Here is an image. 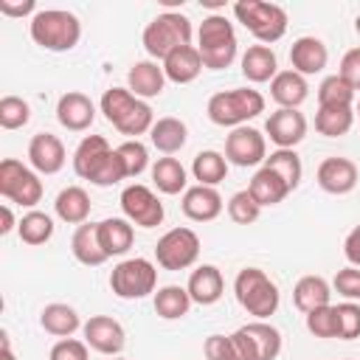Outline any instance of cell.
Here are the masks:
<instances>
[{"instance_id":"1","label":"cell","mask_w":360,"mask_h":360,"mask_svg":"<svg viewBox=\"0 0 360 360\" xmlns=\"http://www.w3.org/2000/svg\"><path fill=\"white\" fill-rule=\"evenodd\" d=\"M73 172L82 180H90L93 186H115L121 180H127L124 174V163L118 158V152L107 143L104 135H84L82 143L73 152Z\"/></svg>"},{"instance_id":"2","label":"cell","mask_w":360,"mask_h":360,"mask_svg":"<svg viewBox=\"0 0 360 360\" xmlns=\"http://www.w3.org/2000/svg\"><path fill=\"white\" fill-rule=\"evenodd\" d=\"M98 110L104 112V118L121 135H129V141H138V135L149 132L152 124H155L152 107L143 98L132 96L127 87H110V90H104V96L98 101Z\"/></svg>"},{"instance_id":"3","label":"cell","mask_w":360,"mask_h":360,"mask_svg":"<svg viewBox=\"0 0 360 360\" xmlns=\"http://www.w3.org/2000/svg\"><path fill=\"white\" fill-rule=\"evenodd\" d=\"M28 31H31V39L45 48V51H53V53H65V51H73L82 39V22L73 11H65V8H39L31 22H28Z\"/></svg>"},{"instance_id":"4","label":"cell","mask_w":360,"mask_h":360,"mask_svg":"<svg viewBox=\"0 0 360 360\" xmlns=\"http://www.w3.org/2000/svg\"><path fill=\"white\" fill-rule=\"evenodd\" d=\"M197 51L208 70L231 68L239 51L233 22L225 14H208L197 28Z\"/></svg>"},{"instance_id":"5","label":"cell","mask_w":360,"mask_h":360,"mask_svg":"<svg viewBox=\"0 0 360 360\" xmlns=\"http://www.w3.org/2000/svg\"><path fill=\"white\" fill-rule=\"evenodd\" d=\"M233 295H236L239 307L248 315H253L256 321H267L270 315H276V309L281 304V292H278L276 281L259 267H242L236 273Z\"/></svg>"},{"instance_id":"6","label":"cell","mask_w":360,"mask_h":360,"mask_svg":"<svg viewBox=\"0 0 360 360\" xmlns=\"http://www.w3.org/2000/svg\"><path fill=\"white\" fill-rule=\"evenodd\" d=\"M208 121L217 127H245L250 118L264 112V96L253 87H233V90H219L208 98Z\"/></svg>"},{"instance_id":"7","label":"cell","mask_w":360,"mask_h":360,"mask_svg":"<svg viewBox=\"0 0 360 360\" xmlns=\"http://www.w3.org/2000/svg\"><path fill=\"white\" fill-rule=\"evenodd\" d=\"M191 37H194V28H191V20L180 11H163L158 14L141 34V42L146 48V53L158 62H163L172 51L183 48V45H191Z\"/></svg>"},{"instance_id":"8","label":"cell","mask_w":360,"mask_h":360,"mask_svg":"<svg viewBox=\"0 0 360 360\" xmlns=\"http://www.w3.org/2000/svg\"><path fill=\"white\" fill-rule=\"evenodd\" d=\"M233 17L242 22L259 45H273L287 34V11L276 3L264 0H236L233 3Z\"/></svg>"},{"instance_id":"9","label":"cell","mask_w":360,"mask_h":360,"mask_svg":"<svg viewBox=\"0 0 360 360\" xmlns=\"http://www.w3.org/2000/svg\"><path fill=\"white\" fill-rule=\"evenodd\" d=\"M155 287H158V267L143 256L124 259L110 273V290L124 301L146 298L149 292H155Z\"/></svg>"},{"instance_id":"10","label":"cell","mask_w":360,"mask_h":360,"mask_svg":"<svg viewBox=\"0 0 360 360\" xmlns=\"http://www.w3.org/2000/svg\"><path fill=\"white\" fill-rule=\"evenodd\" d=\"M42 180L34 169H28L25 163L14 160V158H6L0 160V194L8 200V202H17L22 208H31L42 200Z\"/></svg>"},{"instance_id":"11","label":"cell","mask_w":360,"mask_h":360,"mask_svg":"<svg viewBox=\"0 0 360 360\" xmlns=\"http://www.w3.org/2000/svg\"><path fill=\"white\" fill-rule=\"evenodd\" d=\"M239 360H276L281 352V332L267 321H250L231 335Z\"/></svg>"},{"instance_id":"12","label":"cell","mask_w":360,"mask_h":360,"mask_svg":"<svg viewBox=\"0 0 360 360\" xmlns=\"http://www.w3.org/2000/svg\"><path fill=\"white\" fill-rule=\"evenodd\" d=\"M200 259V236L191 228H172L155 245V262L163 270H188Z\"/></svg>"},{"instance_id":"13","label":"cell","mask_w":360,"mask_h":360,"mask_svg":"<svg viewBox=\"0 0 360 360\" xmlns=\"http://www.w3.org/2000/svg\"><path fill=\"white\" fill-rule=\"evenodd\" d=\"M121 211H124V217L132 222V225H138V228H158L160 222H163V217H166V211H163V202L158 200V194L149 188V186H143V183H132V186H127L124 191H121Z\"/></svg>"},{"instance_id":"14","label":"cell","mask_w":360,"mask_h":360,"mask_svg":"<svg viewBox=\"0 0 360 360\" xmlns=\"http://www.w3.org/2000/svg\"><path fill=\"white\" fill-rule=\"evenodd\" d=\"M225 160L233 166H264L267 160V135H262L256 127H236L225 138Z\"/></svg>"},{"instance_id":"15","label":"cell","mask_w":360,"mask_h":360,"mask_svg":"<svg viewBox=\"0 0 360 360\" xmlns=\"http://www.w3.org/2000/svg\"><path fill=\"white\" fill-rule=\"evenodd\" d=\"M82 332H84V343L93 352L107 354V357H118L124 352V346H127L124 326L115 318H110V315H93V318H87L84 326H82Z\"/></svg>"},{"instance_id":"16","label":"cell","mask_w":360,"mask_h":360,"mask_svg":"<svg viewBox=\"0 0 360 360\" xmlns=\"http://www.w3.org/2000/svg\"><path fill=\"white\" fill-rule=\"evenodd\" d=\"M264 132H267V138H270L278 149H295V146L304 141V135H307V118H304V112H298V110L278 107L276 112L267 115Z\"/></svg>"},{"instance_id":"17","label":"cell","mask_w":360,"mask_h":360,"mask_svg":"<svg viewBox=\"0 0 360 360\" xmlns=\"http://www.w3.org/2000/svg\"><path fill=\"white\" fill-rule=\"evenodd\" d=\"M315 180H318V186H321L326 194L343 197V194L354 191V186H357V180H360V172H357L354 160L335 155V158H326V160L318 163Z\"/></svg>"},{"instance_id":"18","label":"cell","mask_w":360,"mask_h":360,"mask_svg":"<svg viewBox=\"0 0 360 360\" xmlns=\"http://www.w3.org/2000/svg\"><path fill=\"white\" fill-rule=\"evenodd\" d=\"M68 160L65 143L53 132H37L28 141V163L37 174H56Z\"/></svg>"},{"instance_id":"19","label":"cell","mask_w":360,"mask_h":360,"mask_svg":"<svg viewBox=\"0 0 360 360\" xmlns=\"http://www.w3.org/2000/svg\"><path fill=\"white\" fill-rule=\"evenodd\" d=\"M56 121L70 132H84L96 121V104L79 90H68L56 101Z\"/></svg>"},{"instance_id":"20","label":"cell","mask_w":360,"mask_h":360,"mask_svg":"<svg viewBox=\"0 0 360 360\" xmlns=\"http://www.w3.org/2000/svg\"><path fill=\"white\" fill-rule=\"evenodd\" d=\"M180 208L191 222H211L222 214L225 202H222V194L214 186H191V188L183 191Z\"/></svg>"},{"instance_id":"21","label":"cell","mask_w":360,"mask_h":360,"mask_svg":"<svg viewBox=\"0 0 360 360\" xmlns=\"http://www.w3.org/2000/svg\"><path fill=\"white\" fill-rule=\"evenodd\" d=\"M163 87H166V73H163V65H158L155 59H141L127 73V90L143 101L160 96Z\"/></svg>"},{"instance_id":"22","label":"cell","mask_w":360,"mask_h":360,"mask_svg":"<svg viewBox=\"0 0 360 360\" xmlns=\"http://www.w3.org/2000/svg\"><path fill=\"white\" fill-rule=\"evenodd\" d=\"M329 51L318 37H298L290 48V65L301 76H315L326 68Z\"/></svg>"},{"instance_id":"23","label":"cell","mask_w":360,"mask_h":360,"mask_svg":"<svg viewBox=\"0 0 360 360\" xmlns=\"http://www.w3.org/2000/svg\"><path fill=\"white\" fill-rule=\"evenodd\" d=\"M186 290H188L191 301L200 304V307L217 304V301L222 298V292H225V281H222L219 267H214V264H200V267H194L191 276H188Z\"/></svg>"},{"instance_id":"24","label":"cell","mask_w":360,"mask_h":360,"mask_svg":"<svg viewBox=\"0 0 360 360\" xmlns=\"http://www.w3.org/2000/svg\"><path fill=\"white\" fill-rule=\"evenodd\" d=\"M70 253L84 267H98V264H104L110 259L104 253V248H101V239H98V222H84V225H79L73 231V236H70Z\"/></svg>"},{"instance_id":"25","label":"cell","mask_w":360,"mask_h":360,"mask_svg":"<svg viewBox=\"0 0 360 360\" xmlns=\"http://www.w3.org/2000/svg\"><path fill=\"white\" fill-rule=\"evenodd\" d=\"M202 59H200V51L197 45H183L177 51H172L166 59H163V73H166V82H174V84H188L194 82L200 73H202Z\"/></svg>"},{"instance_id":"26","label":"cell","mask_w":360,"mask_h":360,"mask_svg":"<svg viewBox=\"0 0 360 360\" xmlns=\"http://www.w3.org/2000/svg\"><path fill=\"white\" fill-rule=\"evenodd\" d=\"M309 96V84H307V76L295 73V70H278L276 79L270 82V98L278 104V107H287V110H298Z\"/></svg>"},{"instance_id":"27","label":"cell","mask_w":360,"mask_h":360,"mask_svg":"<svg viewBox=\"0 0 360 360\" xmlns=\"http://www.w3.org/2000/svg\"><path fill=\"white\" fill-rule=\"evenodd\" d=\"M276 73H278V59L270 45H250L242 53V76L248 82L264 84V82H273Z\"/></svg>"},{"instance_id":"28","label":"cell","mask_w":360,"mask_h":360,"mask_svg":"<svg viewBox=\"0 0 360 360\" xmlns=\"http://www.w3.org/2000/svg\"><path fill=\"white\" fill-rule=\"evenodd\" d=\"M332 301V284L323 276H301L292 287V304L307 315L312 309L329 307Z\"/></svg>"},{"instance_id":"29","label":"cell","mask_w":360,"mask_h":360,"mask_svg":"<svg viewBox=\"0 0 360 360\" xmlns=\"http://www.w3.org/2000/svg\"><path fill=\"white\" fill-rule=\"evenodd\" d=\"M98 239L107 256H124L135 242V228L127 217H107L98 222Z\"/></svg>"},{"instance_id":"30","label":"cell","mask_w":360,"mask_h":360,"mask_svg":"<svg viewBox=\"0 0 360 360\" xmlns=\"http://www.w3.org/2000/svg\"><path fill=\"white\" fill-rule=\"evenodd\" d=\"M149 141H152V146H155L158 152L174 155V152H180V149L186 146V141H188V127H186V121H180V118H174V115L158 118V121L152 124V129H149Z\"/></svg>"},{"instance_id":"31","label":"cell","mask_w":360,"mask_h":360,"mask_svg":"<svg viewBox=\"0 0 360 360\" xmlns=\"http://www.w3.org/2000/svg\"><path fill=\"white\" fill-rule=\"evenodd\" d=\"M53 211L62 222L68 225H84L87 217H90V194L82 188V186H68L56 194L53 200Z\"/></svg>"},{"instance_id":"32","label":"cell","mask_w":360,"mask_h":360,"mask_svg":"<svg viewBox=\"0 0 360 360\" xmlns=\"http://www.w3.org/2000/svg\"><path fill=\"white\" fill-rule=\"evenodd\" d=\"M39 326L53 338H70L76 329H82V318L70 304H48L39 312Z\"/></svg>"},{"instance_id":"33","label":"cell","mask_w":360,"mask_h":360,"mask_svg":"<svg viewBox=\"0 0 360 360\" xmlns=\"http://www.w3.org/2000/svg\"><path fill=\"white\" fill-rule=\"evenodd\" d=\"M152 183L160 194H180V191H186V183H188L186 166L172 155L158 158L152 163Z\"/></svg>"},{"instance_id":"34","label":"cell","mask_w":360,"mask_h":360,"mask_svg":"<svg viewBox=\"0 0 360 360\" xmlns=\"http://www.w3.org/2000/svg\"><path fill=\"white\" fill-rule=\"evenodd\" d=\"M248 191L253 194V200H256L262 208H267V205H278V202L290 194V188L284 186V180H281L273 169H267V166H262V169L250 177Z\"/></svg>"},{"instance_id":"35","label":"cell","mask_w":360,"mask_h":360,"mask_svg":"<svg viewBox=\"0 0 360 360\" xmlns=\"http://www.w3.org/2000/svg\"><path fill=\"white\" fill-rule=\"evenodd\" d=\"M191 174L197 180V186H219L228 174V160H225V152H217V149H202L194 155L191 160Z\"/></svg>"},{"instance_id":"36","label":"cell","mask_w":360,"mask_h":360,"mask_svg":"<svg viewBox=\"0 0 360 360\" xmlns=\"http://www.w3.org/2000/svg\"><path fill=\"white\" fill-rule=\"evenodd\" d=\"M155 312L163 318V321H177V318H186L188 315V309H191V295H188V290L186 287H180V284H166V287H160L158 292H155Z\"/></svg>"},{"instance_id":"37","label":"cell","mask_w":360,"mask_h":360,"mask_svg":"<svg viewBox=\"0 0 360 360\" xmlns=\"http://www.w3.org/2000/svg\"><path fill=\"white\" fill-rule=\"evenodd\" d=\"M354 127V107H318L315 129L326 138H340Z\"/></svg>"},{"instance_id":"38","label":"cell","mask_w":360,"mask_h":360,"mask_svg":"<svg viewBox=\"0 0 360 360\" xmlns=\"http://www.w3.org/2000/svg\"><path fill=\"white\" fill-rule=\"evenodd\" d=\"M264 166L273 169V172L284 180V186H287L290 191H295V188L301 186L304 166H301V158L295 155V149H276V152H270L267 160H264Z\"/></svg>"},{"instance_id":"39","label":"cell","mask_w":360,"mask_h":360,"mask_svg":"<svg viewBox=\"0 0 360 360\" xmlns=\"http://www.w3.org/2000/svg\"><path fill=\"white\" fill-rule=\"evenodd\" d=\"M17 233H20V239H22L25 245L39 248V245H45V242L53 236V219H51L45 211H37V208H34V211H28V214L20 217Z\"/></svg>"},{"instance_id":"40","label":"cell","mask_w":360,"mask_h":360,"mask_svg":"<svg viewBox=\"0 0 360 360\" xmlns=\"http://www.w3.org/2000/svg\"><path fill=\"white\" fill-rule=\"evenodd\" d=\"M354 104V90L338 76H326L318 84V107H352Z\"/></svg>"},{"instance_id":"41","label":"cell","mask_w":360,"mask_h":360,"mask_svg":"<svg viewBox=\"0 0 360 360\" xmlns=\"http://www.w3.org/2000/svg\"><path fill=\"white\" fill-rule=\"evenodd\" d=\"M31 121V107L20 96H3L0 98V127L3 129H20Z\"/></svg>"},{"instance_id":"42","label":"cell","mask_w":360,"mask_h":360,"mask_svg":"<svg viewBox=\"0 0 360 360\" xmlns=\"http://www.w3.org/2000/svg\"><path fill=\"white\" fill-rule=\"evenodd\" d=\"M121 163H124V174L127 177H138L146 172L149 166V149L141 141H124L121 146H115Z\"/></svg>"},{"instance_id":"43","label":"cell","mask_w":360,"mask_h":360,"mask_svg":"<svg viewBox=\"0 0 360 360\" xmlns=\"http://www.w3.org/2000/svg\"><path fill=\"white\" fill-rule=\"evenodd\" d=\"M262 214V205L253 200V194L248 188L236 191L231 200H228V217L236 222V225H253Z\"/></svg>"},{"instance_id":"44","label":"cell","mask_w":360,"mask_h":360,"mask_svg":"<svg viewBox=\"0 0 360 360\" xmlns=\"http://www.w3.org/2000/svg\"><path fill=\"white\" fill-rule=\"evenodd\" d=\"M307 332L315 335V338H338V312L335 307H321V309H312L307 312Z\"/></svg>"},{"instance_id":"45","label":"cell","mask_w":360,"mask_h":360,"mask_svg":"<svg viewBox=\"0 0 360 360\" xmlns=\"http://www.w3.org/2000/svg\"><path fill=\"white\" fill-rule=\"evenodd\" d=\"M338 312V338L340 340H354L360 338V304L357 301H343L335 307Z\"/></svg>"},{"instance_id":"46","label":"cell","mask_w":360,"mask_h":360,"mask_svg":"<svg viewBox=\"0 0 360 360\" xmlns=\"http://www.w3.org/2000/svg\"><path fill=\"white\" fill-rule=\"evenodd\" d=\"M332 290L338 295H343L346 301H360V267H343L335 273V281H332Z\"/></svg>"},{"instance_id":"47","label":"cell","mask_w":360,"mask_h":360,"mask_svg":"<svg viewBox=\"0 0 360 360\" xmlns=\"http://www.w3.org/2000/svg\"><path fill=\"white\" fill-rule=\"evenodd\" d=\"M202 352H205V360H239L231 335H208L202 343Z\"/></svg>"},{"instance_id":"48","label":"cell","mask_w":360,"mask_h":360,"mask_svg":"<svg viewBox=\"0 0 360 360\" xmlns=\"http://www.w3.org/2000/svg\"><path fill=\"white\" fill-rule=\"evenodd\" d=\"M90 346L84 340H76V338H62L59 343H53L48 360H90Z\"/></svg>"},{"instance_id":"49","label":"cell","mask_w":360,"mask_h":360,"mask_svg":"<svg viewBox=\"0 0 360 360\" xmlns=\"http://www.w3.org/2000/svg\"><path fill=\"white\" fill-rule=\"evenodd\" d=\"M338 76L357 93L360 90V48H352L343 53L340 59V68H338Z\"/></svg>"},{"instance_id":"50","label":"cell","mask_w":360,"mask_h":360,"mask_svg":"<svg viewBox=\"0 0 360 360\" xmlns=\"http://www.w3.org/2000/svg\"><path fill=\"white\" fill-rule=\"evenodd\" d=\"M39 8H37V3L34 0H0V14H6V17H34Z\"/></svg>"},{"instance_id":"51","label":"cell","mask_w":360,"mask_h":360,"mask_svg":"<svg viewBox=\"0 0 360 360\" xmlns=\"http://www.w3.org/2000/svg\"><path fill=\"white\" fill-rule=\"evenodd\" d=\"M343 256L352 267H360V225H354L343 239Z\"/></svg>"},{"instance_id":"52","label":"cell","mask_w":360,"mask_h":360,"mask_svg":"<svg viewBox=\"0 0 360 360\" xmlns=\"http://www.w3.org/2000/svg\"><path fill=\"white\" fill-rule=\"evenodd\" d=\"M17 225H20V222L14 219V214H11V205H3V208H0V233L6 236V233H11Z\"/></svg>"},{"instance_id":"53","label":"cell","mask_w":360,"mask_h":360,"mask_svg":"<svg viewBox=\"0 0 360 360\" xmlns=\"http://www.w3.org/2000/svg\"><path fill=\"white\" fill-rule=\"evenodd\" d=\"M0 360H17L14 352H11V340H8V332L6 329L0 332Z\"/></svg>"},{"instance_id":"54","label":"cell","mask_w":360,"mask_h":360,"mask_svg":"<svg viewBox=\"0 0 360 360\" xmlns=\"http://www.w3.org/2000/svg\"><path fill=\"white\" fill-rule=\"evenodd\" d=\"M354 31L360 34V14H357V20H354Z\"/></svg>"},{"instance_id":"55","label":"cell","mask_w":360,"mask_h":360,"mask_svg":"<svg viewBox=\"0 0 360 360\" xmlns=\"http://www.w3.org/2000/svg\"><path fill=\"white\" fill-rule=\"evenodd\" d=\"M357 112H360V101H357Z\"/></svg>"},{"instance_id":"56","label":"cell","mask_w":360,"mask_h":360,"mask_svg":"<svg viewBox=\"0 0 360 360\" xmlns=\"http://www.w3.org/2000/svg\"><path fill=\"white\" fill-rule=\"evenodd\" d=\"M112 360H124V357H112Z\"/></svg>"}]
</instances>
